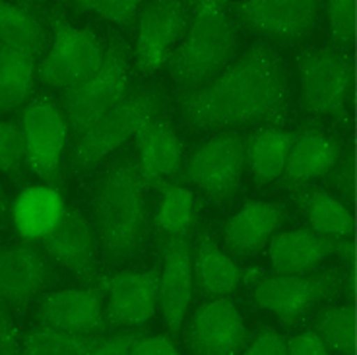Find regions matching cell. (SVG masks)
Segmentation results:
<instances>
[{
    "mask_svg": "<svg viewBox=\"0 0 357 355\" xmlns=\"http://www.w3.org/2000/svg\"><path fill=\"white\" fill-rule=\"evenodd\" d=\"M178 107L185 121L198 130L252 123L282 126L289 111L286 64L272 45L257 41L214 80L197 89H185L178 96Z\"/></svg>",
    "mask_w": 357,
    "mask_h": 355,
    "instance_id": "6da1fadb",
    "label": "cell"
},
{
    "mask_svg": "<svg viewBox=\"0 0 357 355\" xmlns=\"http://www.w3.org/2000/svg\"><path fill=\"white\" fill-rule=\"evenodd\" d=\"M93 218L103 255L123 264L142 249L148 229L146 185L138 160L125 153L99 177L93 192Z\"/></svg>",
    "mask_w": 357,
    "mask_h": 355,
    "instance_id": "7a4b0ae2",
    "label": "cell"
},
{
    "mask_svg": "<svg viewBox=\"0 0 357 355\" xmlns=\"http://www.w3.org/2000/svg\"><path fill=\"white\" fill-rule=\"evenodd\" d=\"M237 33L227 0H195L187 33L167 59L171 76L183 89H197L231 63Z\"/></svg>",
    "mask_w": 357,
    "mask_h": 355,
    "instance_id": "3957f363",
    "label": "cell"
},
{
    "mask_svg": "<svg viewBox=\"0 0 357 355\" xmlns=\"http://www.w3.org/2000/svg\"><path fill=\"white\" fill-rule=\"evenodd\" d=\"M161 105L163 91L158 88L142 89L121 99L111 111L76 136L70 156L72 169L86 173L99 165L160 115Z\"/></svg>",
    "mask_w": 357,
    "mask_h": 355,
    "instance_id": "277c9868",
    "label": "cell"
},
{
    "mask_svg": "<svg viewBox=\"0 0 357 355\" xmlns=\"http://www.w3.org/2000/svg\"><path fill=\"white\" fill-rule=\"evenodd\" d=\"M130 86V53L119 36H111L99 68L86 80L64 88L63 113L76 136L126 98Z\"/></svg>",
    "mask_w": 357,
    "mask_h": 355,
    "instance_id": "5b68a950",
    "label": "cell"
},
{
    "mask_svg": "<svg viewBox=\"0 0 357 355\" xmlns=\"http://www.w3.org/2000/svg\"><path fill=\"white\" fill-rule=\"evenodd\" d=\"M346 287V274L332 268L324 272L276 274L262 278L252 299L260 309L276 315L284 326H297L321 301L338 297Z\"/></svg>",
    "mask_w": 357,
    "mask_h": 355,
    "instance_id": "8992f818",
    "label": "cell"
},
{
    "mask_svg": "<svg viewBox=\"0 0 357 355\" xmlns=\"http://www.w3.org/2000/svg\"><path fill=\"white\" fill-rule=\"evenodd\" d=\"M51 47L37 64V76L54 88H70L98 70L105 45L91 27H76L61 14L51 16Z\"/></svg>",
    "mask_w": 357,
    "mask_h": 355,
    "instance_id": "52a82bcc",
    "label": "cell"
},
{
    "mask_svg": "<svg viewBox=\"0 0 357 355\" xmlns=\"http://www.w3.org/2000/svg\"><path fill=\"white\" fill-rule=\"evenodd\" d=\"M301 103L311 115L346 121V99L351 84L348 54L336 49H303L297 54Z\"/></svg>",
    "mask_w": 357,
    "mask_h": 355,
    "instance_id": "ba28073f",
    "label": "cell"
},
{
    "mask_svg": "<svg viewBox=\"0 0 357 355\" xmlns=\"http://www.w3.org/2000/svg\"><path fill=\"white\" fill-rule=\"evenodd\" d=\"M68 130L70 126L63 109L47 96L29 101L22 115L26 165L49 187L61 185Z\"/></svg>",
    "mask_w": 357,
    "mask_h": 355,
    "instance_id": "9c48e42d",
    "label": "cell"
},
{
    "mask_svg": "<svg viewBox=\"0 0 357 355\" xmlns=\"http://www.w3.org/2000/svg\"><path fill=\"white\" fill-rule=\"evenodd\" d=\"M195 0H148L136 18L134 66L144 74L167 64L171 51L187 33Z\"/></svg>",
    "mask_w": 357,
    "mask_h": 355,
    "instance_id": "30bf717a",
    "label": "cell"
},
{
    "mask_svg": "<svg viewBox=\"0 0 357 355\" xmlns=\"http://www.w3.org/2000/svg\"><path fill=\"white\" fill-rule=\"evenodd\" d=\"M245 165L247 158L243 136L222 133L200 144L190 153L183 177L197 185L212 202L223 204L237 192Z\"/></svg>",
    "mask_w": 357,
    "mask_h": 355,
    "instance_id": "8fae6325",
    "label": "cell"
},
{
    "mask_svg": "<svg viewBox=\"0 0 357 355\" xmlns=\"http://www.w3.org/2000/svg\"><path fill=\"white\" fill-rule=\"evenodd\" d=\"M322 0H237L229 8L260 36L299 41L317 24Z\"/></svg>",
    "mask_w": 357,
    "mask_h": 355,
    "instance_id": "7c38bea8",
    "label": "cell"
},
{
    "mask_svg": "<svg viewBox=\"0 0 357 355\" xmlns=\"http://www.w3.org/2000/svg\"><path fill=\"white\" fill-rule=\"evenodd\" d=\"M187 344L198 355H237L249 344V332L233 301L215 297L195 312L188 324Z\"/></svg>",
    "mask_w": 357,
    "mask_h": 355,
    "instance_id": "4fadbf2b",
    "label": "cell"
},
{
    "mask_svg": "<svg viewBox=\"0 0 357 355\" xmlns=\"http://www.w3.org/2000/svg\"><path fill=\"white\" fill-rule=\"evenodd\" d=\"M195 272L192 247L187 233L167 235L163 241V266L158 282V303L169 332L175 336L183 328L192 299Z\"/></svg>",
    "mask_w": 357,
    "mask_h": 355,
    "instance_id": "5bb4252c",
    "label": "cell"
},
{
    "mask_svg": "<svg viewBox=\"0 0 357 355\" xmlns=\"http://www.w3.org/2000/svg\"><path fill=\"white\" fill-rule=\"evenodd\" d=\"M160 270L121 272L101 278L103 293H107L105 319L107 326L138 328L152 319L158 305Z\"/></svg>",
    "mask_w": 357,
    "mask_h": 355,
    "instance_id": "9a60e30c",
    "label": "cell"
},
{
    "mask_svg": "<svg viewBox=\"0 0 357 355\" xmlns=\"http://www.w3.org/2000/svg\"><path fill=\"white\" fill-rule=\"evenodd\" d=\"M41 243L45 252L82 284L93 285L98 282L96 235L80 210L64 208L59 223L45 235Z\"/></svg>",
    "mask_w": 357,
    "mask_h": 355,
    "instance_id": "2e32d148",
    "label": "cell"
},
{
    "mask_svg": "<svg viewBox=\"0 0 357 355\" xmlns=\"http://www.w3.org/2000/svg\"><path fill=\"white\" fill-rule=\"evenodd\" d=\"M37 319L45 326L78 332L99 334L107 328L103 287L86 285L78 289L53 292L39 303Z\"/></svg>",
    "mask_w": 357,
    "mask_h": 355,
    "instance_id": "e0dca14e",
    "label": "cell"
},
{
    "mask_svg": "<svg viewBox=\"0 0 357 355\" xmlns=\"http://www.w3.org/2000/svg\"><path fill=\"white\" fill-rule=\"evenodd\" d=\"M53 278L41 250L22 243L0 252V301L24 311Z\"/></svg>",
    "mask_w": 357,
    "mask_h": 355,
    "instance_id": "ac0fdd59",
    "label": "cell"
},
{
    "mask_svg": "<svg viewBox=\"0 0 357 355\" xmlns=\"http://www.w3.org/2000/svg\"><path fill=\"white\" fill-rule=\"evenodd\" d=\"M354 245L349 241L326 237L317 231H286L270 239V262L276 274H305L332 255L351 257Z\"/></svg>",
    "mask_w": 357,
    "mask_h": 355,
    "instance_id": "d6986e66",
    "label": "cell"
},
{
    "mask_svg": "<svg viewBox=\"0 0 357 355\" xmlns=\"http://www.w3.org/2000/svg\"><path fill=\"white\" fill-rule=\"evenodd\" d=\"M138 146V167L146 188H160L177 175L183 161V142L167 119H153L134 136Z\"/></svg>",
    "mask_w": 357,
    "mask_h": 355,
    "instance_id": "ffe728a7",
    "label": "cell"
},
{
    "mask_svg": "<svg viewBox=\"0 0 357 355\" xmlns=\"http://www.w3.org/2000/svg\"><path fill=\"white\" fill-rule=\"evenodd\" d=\"M340 153L342 146L338 140L326 136L319 123H307L295 133L282 177L287 187H301L312 179L326 175L338 163Z\"/></svg>",
    "mask_w": 357,
    "mask_h": 355,
    "instance_id": "44dd1931",
    "label": "cell"
},
{
    "mask_svg": "<svg viewBox=\"0 0 357 355\" xmlns=\"http://www.w3.org/2000/svg\"><path fill=\"white\" fill-rule=\"evenodd\" d=\"M286 220L287 210L284 204L247 200L241 210L225 222L223 239L233 255L247 257L259 252Z\"/></svg>",
    "mask_w": 357,
    "mask_h": 355,
    "instance_id": "7402d4cb",
    "label": "cell"
},
{
    "mask_svg": "<svg viewBox=\"0 0 357 355\" xmlns=\"http://www.w3.org/2000/svg\"><path fill=\"white\" fill-rule=\"evenodd\" d=\"M195 284L208 297H223L233 293L239 284L250 282L255 274H247L227 255L218 249L214 237L202 229L198 233L197 249L192 252Z\"/></svg>",
    "mask_w": 357,
    "mask_h": 355,
    "instance_id": "603a6c76",
    "label": "cell"
},
{
    "mask_svg": "<svg viewBox=\"0 0 357 355\" xmlns=\"http://www.w3.org/2000/svg\"><path fill=\"white\" fill-rule=\"evenodd\" d=\"M64 208L56 187H29L20 192L12 206V222L22 239L41 241L59 223Z\"/></svg>",
    "mask_w": 357,
    "mask_h": 355,
    "instance_id": "cb8c5ba5",
    "label": "cell"
},
{
    "mask_svg": "<svg viewBox=\"0 0 357 355\" xmlns=\"http://www.w3.org/2000/svg\"><path fill=\"white\" fill-rule=\"evenodd\" d=\"M295 133L268 125L252 133L245 142V158L257 185H268L282 177Z\"/></svg>",
    "mask_w": 357,
    "mask_h": 355,
    "instance_id": "d4e9b609",
    "label": "cell"
},
{
    "mask_svg": "<svg viewBox=\"0 0 357 355\" xmlns=\"http://www.w3.org/2000/svg\"><path fill=\"white\" fill-rule=\"evenodd\" d=\"M294 200L307 216L312 231L334 239H346L354 231L351 212L326 190L295 187Z\"/></svg>",
    "mask_w": 357,
    "mask_h": 355,
    "instance_id": "484cf974",
    "label": "cell"
},
{
    "mask_svg": "<svg viewBox=\"0 0 357 355\" xmlns=\"http://www.w3.org/2000/svg\"><path fill=\"white\" fill-rule=\"evenodd\" d=\"M47 29L24 6L0 0V45L39 59L47 49Z\"/></svg>",
    "mask_w": 357,
    "mask_h": 355,
    "instance_id": "4316f807",
    "label": "cell"
},
{
    "mask_svg": "<svg viewBox=\"0 0 357 355\" xmlns=\"http://www.w3.org/2000/svg\"><path fill=\"white\" fill-rule=\"evenodd\" d=\"M37 59L0 45V113H12L31 98Z\"/></svg>",
    "mask_w": 357,
    "mask_h": 355,
    "instance_id": "83f0119b",
    "label": "cell"
},
{
    "mask_svg": "<svg viewBox=\"0 0 357 355\" xmlns=\"http://www.w3.org/2000/svg\"><path fill=\"white\" fill-rule=\"evenodd\" d=\"M99 342V334H78L43 324L24 334L22 352L27 355H93Z\"/></svg>",
    "mask_w": 357,
    "mask_h": 355,
    "instance_id": "f1b7e54d",
    "label": "cell"
},
{
    "mask_svg": "<svg viewBox=\"0 0 357 355\" xmlns=\"http://www.w3.org/2000/svg\"><path fill=\"white\" fill-rule=\"evenodd\" d=\"M158 190H161V202L155 225L165 235H183L188 233L192 223L197 220V200L188 188L181 185L165 183Z\"/></svg>",
    "mask_w": 357,
    "mask_h": 355,
    "instance_id": "f546056e",
    "label": "cell"
},
{
    "mask_svg": "<svg viewBox=\"0 0 357 355\" xmlns=\"http://www.w3.org/2000/svg\"><path fill=\"white\" fill-rule=\"evenodd\" d=\"M317 332L328 349L336 354H356V312L351 305H336L319 312Z\"/></svg>",
    "mask_w": 357,
    "mask_h": 355,
    "instance_id": "4dcf8cb0",
    "label": "cell"
},
{
    "mask_svg": "<svg viewBox=\"0 0 357 355\" xmlns=\"http://www.w3.org/2000/svg\"><path fill=\"white\" fill-rule=\"evenodd\" d=\"M26 148L22 126L10 121H0V171L12 181L24 179Z\"/></svg>",
    "mask_w": 357,
    "mask_h": 355,
    "instance_id": "1f68e13d",
    "label": "cell"
},
{
    "mask_svg": "<svg viewBox=\"0 0 357 355\" xmlns=\"http://www.w3.org/2000/svg\"><path fill=\"white\" fill-rule=\"evenodd\" d=\"M68 2L76 8L91 12L107 22L130 27L148 0H68Z\"/></svg>",
    "mask_w": 357,
    "mask_h": 355,
    "instance_id": "d6a6232c",
    "label": "cell"
},
{
    "mask_svg": "<svg viewBox=\"0 0 357 355\" xmlns=\"http://www.w3.org/2000/svg\"><path fill=\"white\" fill-rule=\"evenodd\" d=\"M328 31L336 45H348L356 36V0H326Z\"/></svg>",
    "mask_w": 357,
    "mask_h": 355,
    "instance_id": "836d02e7",
    "label": "cell"
},
{
    "mask_svg": "<svg viewBox=\"0 0 357 355\" xmlns=\"http://www.w3.org/2000/svg\"><path fill=\"white\" fill-rule=\"evenodd\" d=\"M249 355H286L287 340L274 328H262L245 347Z\"/></svg>",
    "mask_w": 357,
    "mask_h": 355,
    "instance_id": "e575fe53",
    "label": "cell"
},
{
    "mask_svg": "<svg viewBox=\"0 0 357 355\" xmlns=\"http://www.w3.org/2000/svg\"><path fill=\"white\" fill-rule=\"evenodd\" d=\"M331 352L319 332H301L287 340V354L291 355H326Z\"/></svg>",
    "mask_w": 357,
    "mask_h": 355,
    "instance_id": "d590c367",
    "label": "cell"
},
{
    "mask_svg": "<svg viewBox=\"0 0 357 355\" xmlns=\"http://www.w3.org/2000/svg\"><path fill=\"white\" fill-rule=\"evenodd\" d=\"M177 344L171 340V336H144L134 342L130 355H177Z\"/></svg>",
    "mask_w": 357,
    "mask_h": 355,
    "instance_id": "8d00e7d4",
    "label": "cell"
},
{
    "mask_svg": "<svg viewBox=\"0 0 357 355\" xmlns=\"http://www.w3.org/2000/svg\"><path fill=\"white\" fill-rule=\"evenodd\" d=\"M140 330H128L111 338H101L96 355H126L130 354L134 342L140 338Z\"/></svg>",
    "mask_w": 357,
    "mask_h": 355,
    "instance_id": "74e56055",
    "label": "cell"
},
{
    "mask_svg": "<svg viewBox=\"0 0 357 355\" xmlns=\"http://www.w3.org/2000/svg\"><path fill=\"white\" fill-rule=\"evenodd\" d=\"M20 330L14 326V322L0 309V355L18 354L20 349Z\"/></svg>",
    "mask_w": 357,
    "mask_h": 355,
    "instance_id": "f35d334b",
    "label": "cell"
},
{
    "mask_svg": "<svg viewBox=\"0 0 357 355\" xmlns=\"http://www.w3.org/2000/svg\"><path fill=\"white\" fill-rule=\"evenodd\" d=\"M6 212H8V200H6L4 190L0 188V218H2V216H4Z\"/></svg>",
    "mask_w": 357,
    "mask_h": 355,
    "instance_id": "ab89813d",
    "label": "cell"
},
{
    "mask_svg": "<svg viewBox=\"0 0 357 355\" xmlns=\"http://www.w3.org/2000/svg\"><path fill=\"white\" fill-rule=\"evenodd\" d=\"M27 2H45V0H27Z\"/></svg>",
    "mask_w": 357,
    "mask_h": 355,
    "instance_id": "60d3db41",
    "label": "cell"
}]
</instances>
